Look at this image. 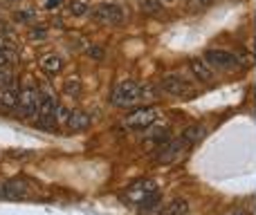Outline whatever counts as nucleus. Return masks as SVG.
I'll list each match as a JSON object with an SVG mask.
<instances>
[{
  "mask_svg": "<svg viewBox=\"0 0 256 215\" xmlns=\"http://www.w3.org/2000/svg\"><path fill=\"white\" fill-rule=\"evenodd\" d=\"M61 2H63V0H48V2H45V9H50V11H52V9H56Z\"/></svg>",
  "mask_w": 256,
  "mask_h": 215,
  "instance_id": "obj_24",
  "label": "nucleus"
},
{
  "mask_svg": "<svg viewBox=\"0 0 256 215\" xmlns=\"http://www.w3.org/2000/svg\"><path fill=\"white\" fill-rule=\"evenodd\" d=\"M34 18V11L32 9H25V11H16V22H30Z\"/></svg>",
  "mask_w": 256,
  "mask_h": 215,
  "instance_id": "obj_22",
  "label": "nucleus"
},
{
  "mask_svg": "<svg viewBox=\"0 0 256 215\" xmlns=\"http://www.w3.org/2000/svg\"><path fill=\"white\" fill-rule=\"evenodd\" d=\"M0 106H4L7 110L18 106V92L12 88H0Z\"/></svg>",
  "mask_w": 256,
  "mask_h": 215,
  "instance_id": "obj_16",
  "label": "nucleus"
},
{
  "mask_svg": "<svg viewBox=\"0 0 256 215\" xmlns=\"http://www.w3.org/2000/svg\"><path fill=\"white\" fill-rule=\"evenodd\" d=\"M90 16L92 20L104 22V25H122L126 18L124 9L120 4H112V2H99L97 7L90 9Z\"/></svg>",
  "mask_w": 256,
  "mask_h": 215,
  "instance_id": "obj_3",
  "label": "nucleus"
},
{
  "mask_svg": "<svg viewBox=\"0 0 256 215\" xmlns=\"http://www.w3.org/2000/svg\"><path fill=\"white\" fill-rule=\"evenodd\" d=\"M140 90H142V85L137 83V81L126 79L115 85V90H112V94H110V101L115 103L117 108L135 106V103L140 101Z\"/></svg>",
  "mask_w": 256,
  "mask_h": 215,
  "instance_id": "obj_2",
  "label": "nucleus"
},
{
  "mask_svg": "<svg viewBox=\"0 0 256 215\" xmlns=\"http://www.w3.org/2000/svg\"><path fill=\"white\" fill-rule=\"evenodd\" d=\"M162 2H168V4H171V2H176V0H162Z\"/></svg>",
  "mask_w": 256,
  "mask_h": 215,
  "instance_id": "obj_26",
  "label": "nucleus"
},
{
  "mask_svg": "<svg viewBox=\"0 0 256 215\" xmlns=\"http://www.w3.org/2000/svg\"><path fill=\"white\" fill-rule=\"evenodd\" d=\"M189 70L200 83H214V67L209 65L202 56H191L189 58Z\"/></svg>",
  "mask_w": 256,
  "mask_h": 215,
  "instance_id": "obj_8",
  "label": "nucleus"
},
{
  "mask_svg": "<svg viewBox=\"0 0 256 215\" xmlns=\"http://www.w3.org/2000/svg\"><path fill=\"white\" fill-rule=\"evenodd\" d=\"M38 99H40V90L36 85H27V88H20L18 92V112L20 117L32 119L38 114Z\"/></svg>",
  "mask_w": 256,
  "mask_h": 215,
  "instance_id": "obj_4",
  "label": "nucleus"
},
{
  "mask_svg": "<svg viewBox=\"0 0 256 215\" xmlns=\"http://www.w3.org/2000/svg\"><path fill=\"white\" fill-rule=\"evenodd\" d=\"M186 144H189V141L184 139V135L178 137V139H171V141H168V144L158 153V162H160V164H173V162H176V159L182 155V150L186 148Z\"/></svg>",
  "mask_w": 256,
  "mask_h": 215,
  "instance_id": "obj_7",
  "label": "nucleus"
},
{
  "mask_svg": "<svg viewBox=\"0 0 256 215\" xmlns=\"http://www.w3.org/2000/svg\"><path fill=\"white\" fill-rule=\"evenodd\" d=\"M160 94L155 92V88L153 85H142V90H140V101H155Z\"/></svg>",
  "mask_w": 256,
  "mask_h": 215,
  "instance_id": "obj_20",
  "label": "nucleus"
},
{
  "mask_svg": "<svg viewBox=\"0 0 256 215\" xmlns=\"http://www.w3.org/2000/svg\"><path fill=\"white\" fill-rule=\"evenodd\" d=\"M202 58L214 67V70L220 72H234L238 67H243L245 63L240 61L238 54L230 52V49H220V47H207L202 54Z\"/></svg>",
  "mask_w": 256,
  "mask_h": 215,
  "instance_id": "obj_1",
  "label": "nucleus"
},
{
  "mask_svg": "<svg viewBox=\"0 0 256 215\" xmlns=\"http://www.w3.org/2000/svg\"><path fill=\"white\" fill-rule=\"evenodd\" d=\"M63 65H66V61H63V56H58V54H45L43 58H40V70L45 72V74L54 76L58 74V72L63 70Z\"/></svg>",
  "mask_w": 256,
  "mask_h": 215,
  "instance_id": "obj_12",
  "label": "nucleus"
},
{
  "mask_svg": "<svg viewBox=\"0 0 256 215\" xmlns=\"http://www.w3.org/2000/svg\"><path fill=\"white\" fill-rule=\"evenodd\" d=\"M162 215H189V202L184 198H173L171 202L164 207Z\"/></svg>",
  "mask_w": 256,
  "mask_h": 215,
  "instance_id": "obj_14",
  "label": "nucleus"
},
{
  "mask_svg": "<svg viewBox=\"0 0 256 215\" xmlns=\"http://www.w3.org/2000/svg\"><path fill=\"white\" fill-rule=\"evenodd\" d=\"M86 54H88V58H92V61H102L104 58V49L99 47V45H90V47L86 49Z\"/></svg>",
  "mask_w": 256,
  "mask_h": 215,
  "instance_id": "obj_21",
  "label": "nucleus"
},
{
  "mask_svg": "<svg viewBox=\"0 0 256 215\" xmlns=\"http://www.w3.org/2000/svg\"><path fill=\"white\" fill-rule=\"evenodd\" d=\"M56 99L52 97L50 92L40 90V99H38V119H45V121H54V114H56Z\"/></svg>",
  "mask_w": 256,
  "mask_h": 215,
  "instance_id": "obj_10",
  "label": "nucleus"
},
{
  "mask_svg": "<svg viewBox=\"0 0 256 215\" xmlns=\"http://www.w3.org/2000/svg\"><path fill=\"white\" fill-rule=\"evenodd\" d=\"M66 126H70L72 130H86L90 126V114L84 112V110H72Z\"/></svg>",
  "mask_w": 256,
  "mask_h": 215,
  "instance_id": "obj_13",
  "label": "nucleus"
},
{
  "mask_svg": "<svg viewBox=\"0 0 256 215\" xmlns=\"http://www.w3.org/2000/svg\"><path fill=\"white\" fill-rule=\"evenodd\" d=\"M155 191H158V184H155L153 180H142V182H135L130 189H126L124 193H122V198H124V202L132 204V207H140V204L144 202L150 193H155Z\"/></svg>",
  "mask_w": 256,
  "mask_h": 215,
  "instance_id": "obj_6",
  "label": "nucleus"
},
{
  "mask_svg": "<svg viewBox=\"0 0 256 215\" xmlns=\"http://www.w3.org/2000/svg\"><path fill=\"white\" fill-rule=\"evenodd\" d=\"M70 13H72V16H76V18L86 16V13H90V4L86 2V0H72Z\"/></svg>",
  "mask_w": 256,
  "mask_h": 215,
  "instance_id": "obj_18",
  "label": "nucleus"
},
{
  "mask_svg": "<svg viewBox=\"0 0 256 215\" xmlns=\"http://www.w3.org/2000/svg\"><path fill=\"white\" fill-rule=\"evenodd\" d=\"M158 117H160V112L155 108H135L124 119V126L132 128V130H148L150 126H155Z\"/></svg>",
  "mask_w": 256,
  "mask_h": 215,
  "instance_id": "obj_5",
  "label": "nucleus"
},
{
  "mask_svg": "<svg viewBox=\"0 0 256 215\" xmlns=\"http://www.w3.org/2000/svg\"><path fill=\"white\" fill-rule=\"evenodd\" d=\"M63 90H66V94L68 97H72V99H76L81 94V83H79V79L76 76H70V79L63 83Z\"/></svg>",
  "mask_w": 256,
  "mask_h": 215,
  "instance_id": "obj_17",
  "label": "nucleus"
},
{
  "mask_svg": "<svg viewBox=\"0 0 256 215\" xmlns=\"http://www.w3.org/2000/svg\"><path fill=\"white\" fill-rule=\"evenodd\" d=\"M45 36H48V29H45V27H34V29L30 31V38H34V40H43Z\"/></svg>",
  "mask_w": 256,
  "mask_h": 215,
  "instance_id": "obj_23",
  "label": "nucleus"
},
{
  "mask_svg": "<svg viewBox=\"0 0 256 215\" xmlns=\"http://www.w3.org/2000/svg\"><path fill=\"white\" fill-rule=\"evenodd\" d=\"M160 202H162V193H160V189L155 191V193H150L148 198L144 200V202L140 204V207H137V211H140L142 215H146V213H153L155 209L160 207Z\"/></svg>",
  "mask_w": 256,
  "mask_h": 215,
  "instance_id": "obj_15",
  "label": "nucleus"
},
{
  "mask_svg": "<svg viewBox=\"0 0 256 215\" xmlns=\"http://www.w3.org/2000/svg\"><path fill=\"white\" fill-rule=\"evenodd\" d=\"M142 9H144L148 16L162 11V0H142Z\"/></svg>",
  "mask_w": 256,
  "mask_h": 215,
  "instance_id": "obj_19",
  "label": "nucleus"
},
{
  "mask_svg": "<svg viewBox=\"0 0 256 215\" xmlns=\"http://www.w3.org/2000/svg\"><path fill=\"white\" fill-rule=\"evenodd\" d=\"M25 193H27V184H25V180H20V177L7 180L2 186H0V195H2V198H9V200L22 198Z\"/></svg>",
  "mask_w": 256,
  "mask_h": 215,
  "instance_id": "obj_11",
  "label": "nucleus"
},
{
  "mask_svg": "<svg viewBox=\"0 0 256 215\" xmlns=\"http://www.w3.org/2000/svg\"><path fill=\"white\" fill-rule=\"evenodd\" d=\"M196 2H198V4H202V7H204V4H212L214 0H196Z\"/></svg>",
  "mask_w": 256,
  "mask_h": 215,
  "instance_id": "obj_25",
  "label": "nucleus"
},
{
  "mask_svg": "<svg viewBox=\"0 0 256 215\" xmlns=\"http://www.w3.org/2000/svg\"><path fill=\"white\" fill-rule=\"evenodd\" d=\"M162 90L166 94H173V97H184L186 94V90H189V85H186V81L182 79V76H178V74H166L162 79Z\"/></svg>",
  "mask_w": 256,
  "mask_h": 215,
  "instance_id": "obj_9",
  "label": "nucleus"
}]
</instances>
